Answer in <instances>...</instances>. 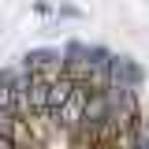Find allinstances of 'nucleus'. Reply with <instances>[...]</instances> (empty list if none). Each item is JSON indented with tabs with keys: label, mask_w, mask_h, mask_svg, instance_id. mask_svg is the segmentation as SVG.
Masks as SVG:
<instances>
[{
	"label": "nucleus",
	"mask_w": 149,
	"mask_h": 149,
	"mask_svg": "<svg viewBox=\"0 0 149 149\" xmlns=\"http://www.w3.org/2000/svg\"><path fill=\"white\" fill-rule=\"evenodd\" d=\"M86 97H90V90H86V86L78 82V86H74V93H71V97H67V101H63V104H60V108L52 112V116H49V119H52V123H56L60 130H67V134H78V130H82V112H86Z\"/></svg>",
	"instance_id": "1"
},
{
	"label": "nucleus",
	"mask_w": 149,
	"mask_h": 149,
	"mask_svg": "<svg viewBox=\"0 0 149 149\" xmlns=\"http://www.w3.org/2000/svg\"><path fill=\"white\" fill-rule=\"evenodd\" d=\"M142 86V67H138V60H130V56H112L108 63V90H134L138 93Z\"/></svg>",
	"instance_id": "2"
},
{
	"label": "nucleus",
	"mask_w": 149,
	"mask_h": 149,
	"mask_svg": "<svg viewBox=\"0 0 149 149\" xmlns=\"http://www.w3.org/2000/svg\"><path fill=\"white\" fill-rule=\"evenodd\" d=\"M52 63H63L56 49H30V52L22 56V67H26V71H45V67H52Z\"/></svg>",
	"instance_id": "3"
},
{
	"label": "nucleus",
	"mask_w": 149,
	"mask_h": 149,
	"mask_svg": "<svg viewBox=\"0 0 149 149\" xmlns=\"http://www.w3.org/2000/svg\"><path fill=\"white\" fill-rule=\"evenodd\" d=\"M0 108L19 119V104H15V93H11V82H8V71H0Z\"/></svg>",
	"instance_id": "4"
},
{
	"label": "nucleus",
	"mask_w": 149,
	"mask_h": 149,
	"mask_svg": "<svg viewBox=\"0 0 149 149\" xmlns=\"http://www.w3.org/2000/svg\"><path fill=\"white\" fill-rule=\"evenodd\" d=\"M11 123H15V116H8V112L0 108V134H11Z\"/></svg>",
	"instance_id": "5"
},
{
	"label": "nucleus",
	"mask_w": 149,
	"mask_h": 149,
	"mask_svg": "<svg viewBox=\"0 0 149 149\" xmlns=\"http://www.w3.org/2000/svg\"><path fill=\"white\" fill-rule=\"evenodd\" d=\"M0 149H19V146H15V138H11V134H0Z\"/></svg>",
	"instance_id": "6"
}]
</instances>
